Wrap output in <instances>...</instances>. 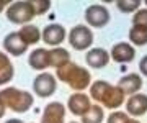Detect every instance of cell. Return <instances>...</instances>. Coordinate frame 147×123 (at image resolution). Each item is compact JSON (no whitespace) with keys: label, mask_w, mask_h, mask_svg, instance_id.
<instances>
[{"label":"cell","mask_w":147,"mask_h":123,"mask_svg":"<svg viewBox=\"0 0 147 123\" xmlns=\"http://www.w3.org/2000/svg\"><path fill=\"white\" fill-rule=\"evenodd\" d=\"M56 77L77 92L85 90L92 84V75H90L88 71L85 67H82V66L72 63V61H69L64 66H61L56 71Z\"/></svg>","instance_id":"obj_1"},{"label":"cell","mask_w":147,"mask_h":123,"mask_svg":"<svg viewBox=\"0 0 147 123\" xmlns=\"http://www.w3.org/2000/svg\"><path fill=\"white\" fill-rule=\"evenodd\" d=\"M0 100L3 102L5 108L16 113H25L33 107L34 97L28 90H20L16 87H5L0 90Z\"/></svg>","instance_id":"obj_2"},{"label":"cell","mask_w":147,"mask_h":123,"mask_svg":"<svg viewBox=\"0 0 147 123\" xmlns=\"http://www.w3.org/2000/svg\"><path fill=\"white\" fill-rule=\"evenodd\" d=\"M34 10H33L31 0H18L8 5L7 8V20L13 25H30L34 18Z\"/></svg>","instance_id":"obj_3"},{"label":"cell","mask_w":147,"mask_h":123,"mask_svg":"<svg viewBox=\"0 0 147 123\" xmlns=\"http://www.w3.org/2000/svg\"><path fill=\"white\" fill-rule=\"evenodd\" d=\"M69 43L75 51H87L93 44V31L87 25H75L69 31Z\"/></svg>","instance_id":"obj_4"},{"label":"cell","mask_w":147,"mask_h":123,"mask_svg":"<svg viewBox=\"0 0 147 123\" xmlns=\"http://www.w3.org/2000/svg\"><path fill=\"white\" fill-rule=\"evenodd\" d=\"M57 89V82H56V77L49 72H41L38 74L33 80V90H34V95L39 97V99H46V97L54 95V92Z\"/></svg>","instance_id":"obj_5"},{"label":"cell","mask_w":147,"mask_h":123,"mask_svg":"<svg viewBox=\"0 0 147 123\" xmlns=\"http://www.w3.org/2000/svg\"><path fill=\"white\" fill-rule=\"evenodd\" d=\"M85 20L92 28H103L110 23L111 15L105 5H90L85 10Z\"/></svg>","instance_id":"obj_6"},{"label":"cell","mask_w":147,"mask_h":123,"mask_svg":"<svg viewBox=\"0 0 147 123\" xmlns=\"http://www.w3.org/2000/svg\"><path fill=\"white\" fill-rule=\"evenodd\" d=\"M92 103H90V97L84 92H77V94H72L67 100V108L69 112L75 115V117H84L85 113L90 110Z\"/></svg>","instance_id":"obj_7"},{"label":"cell","mask_w":147,"mask_h":123,"mask_svg":"<svg viewBox=\"0 0 147 123\" xmlns=\"http://www.w3.org/2000/svg\"><path fill=\"white\" fill-rule=\"evenodd\" d=\"M41 38L46 44L53 46V48H57L65 39V28L59 23H51L41 31Z\"/></svg>","instance_id":"obj_8"},{"label":"cell","mask_w":147,"mask_h":123,"mask_svg":"<svg viewBox=\"0 0 147 123\" xmlns=\"http://www.w3.org/2000/svg\"><path fill=\"white\" fill-rule=\"evenodd\" d=\"M110 58H113V61L118 63V64H127V63L134 61V58H136V49H134L132 44L121 41V43H116L111 48Z\"/></svg>","instance_id":"obj_9"},{"label":"cell","mask_w":147,"mask_h":123,"mask_svg":"<svg viewBox=\"0 0 147 123\" xmlns=\"http://www.w3.org/2000/svg\"><path fill=\"white\" fill-rule=\"evenodd\" d=\"M124 97H126V94L123 92V89H121L119 86H111V84H110L100 103L105 108L116 110V108H119L121 105L124 103Z\"/></svg>","instance_id":"obj_10"},{"label":"cell","mask_w":147,"mask_h":123,"mask_svg":"<svg viewBox=\"0 0 147 123\" xmlns=\"http://www.w3.org/2000/svg\"><path fill=\"white\" fill-rule=\"evenodd\" d=\"M41 123H65V107L61 102H51L44 107Z\"/></svg>","instance_id":"obj_11"},{"label":"cell","mask_w":147,"mask_h":123,"mask_svg":"<svg viewBox=\"0 0 147 123\" xmlns=\"http://www.w3.org/2000/svg\"><path fill=\"white\" fill-rule=\"evenodd\" d=\"M3 49L11 56H21L28 51V44L21 39L18 31H13L3 38Z\"/></svg>","instance_id":"obj_12"},{"label":"cell","mask_w":147,"mask_h":123,"mask_svg":"<svg viewBox=\"0 0 147 123\" xmlns=\"http://www.w3.org/2000/svg\"><path fill=\"white\" fill-rule=\"evenodd\" d=\"M110 59H111L110 53L105 48H92L87 53V56H85V61H87V64L92 69H103V67H106Z\"/></svg>","instance_id":"obj_13"},{"label":"cell","mask_w":147,"mask_h":123,"mask_svg":"<svg viewBox=\"0 0 147 123\" xmlns=\"http://www.w3.org/2000/svg\"><path fill=\"white\" fill-rule=\"evenodd\" d=\"M126 112L132 117H142L147 113V95L146 94H134L126 102Z\"/></svg>","instance_id":"obj_14"},{"label":"cell","mask_w":147,"mask_h":123,"mask_svg":"<svg viewBox=\"0 0 147 123\" xmlns=\"http://www.w3.org/2000/svg\"><path fill=\"white\" fill-rule=\"evenodd\" d=\"M142 84H144L142 82V77L139 74H136V72L123 75L119 79V82H118V86L123 89V92L126 95H134V94H137V92L141 90Z\"/></svg>","instance_id":"obj_15"},{"label":"cell","mask_w":147,"mask_h":123,"mask_svg":"<svg viewBox=\"0 0 147 123\" xmlns=\"http://www.w3.org/2000/svg\"><path fill=\"white\" fill-rule=\"evenodd\" d=\"M28 64L34 71H44L49 66V51L46 48H36L30 53Z\"/></svg>","instance_id":"obj_16"},{"label":"cell","mask_w":147,"mask_h":123,"mask_svg":"<svg viewBox=\"0 0 147 123\" xmlns=\"http://www.w3.org/2000/svg\"><path fill=\"white\" fill-rule=\"evenodd\" d=\"M15 75V67L11 64L10 58L5 53L0 51V86L8 84Z\"/></svg>","instance_id":"obj_17"},{"label":"cell","mask_w":147,"mask_h":123,"mask_svg":"<svg viewBox=\"0 0 147 123\" xmlns=\"http://www.w3.org/2000/svg\"><path fill=\"white\" fill-rule=\"evenodd\" d=\"M70 61V53L65 48H53L49 49V66H53L56 69H59L61 66H64L65 63Z\"/></svg>","instance_id":"obj_18"},{"label":"cell","mask_w":147,"mask_h":123,"mask_svg":"<svg viewBox=\"0 0 147 123\" xmlns=\"http://www.w3.org/2000/svg\"><path fill=\"white\" fill-rule=\"evenodd\" d=\"M18 35L21 36V39L30 46V44H36L41 39V31L36 25H25L21 27V30L18 31Z\"/></svg>","instance_id":"obj_19"},{"label":"cell","mask_w":147,"mask_h":123,"mask_svg":"<svg viewBox=\"0 0 147 123\" xmlns=\"http://www.w3.org/2000/svg\"><path fill=\"white\" fill-rule=\"evenodd\" d=\"M105 118V110L101 105H92L90 110L82 117V123H101Z\"/></svg>","instance_id":"obj_20"},{"label":"cell","mask_w":147,"mask_h":123,"mask_svg":"<svg viewBox=\"0 0 147 123\" xmlns=\"http://www.w3.org/2000/svg\"><path fill=\"white\" fill-rule=\"evenodd\" d=\"M129 41L136 46H146L147 44V28L131 27L129 30Z\"/></svg>","instance_id":"obj_21"},{"label":"cell","mask_w":147,"mask_h":123,"mask_svg":"<svg viewBox=\"0 0 147 123\" xmlns=\"http://www.w3.org/2000/svg\"><path fill=\"white\" fill-rule=\"evenodd\" d=\"M108 86H110V82H106V80H95L93 84H90V97L95 102L100 103L103 95H105L106 89H108Z\"/></svg>","instance_id":"obj_22"},{"label":"cell","mask_w":147,"mask_h":123,"mask_svg":"<svg viewBox=\"0 0 147 123\" xmlns=\"http://www.w3.org/2000/svg\"><path fill=\"white\" fill-rule=\"evenodd\" d=\"M116 7L123 13H136L141 7V0H116Z\"/></svg>","instance_id":"obj_23"},{"label":"cell","mask_w":147,"mask_h":123,"mask_svg":"<svg viewBox=\"0 0 147 123\" xmlns=\"http://www.w3.org/2000/svg\"><path fill=\"white\" fill-rule=\"evenodd\" d=\"M132 27L147 28V8H139L132 16Z\"/></svg>","instance_id":"obj_24"},{"label":"cell","mask_w":147,"mask_h":123,"mask_svg":"<svg viewBox=\"0 0 147 123\" xmlns=\"http://www.w3.org/2000/svg\"><path fill=\"white\" fill-rule=\"evenodd\" d=\"M34 15H44L51 8V0H31Z\"/></svg>","instance_id":"obj_25"},{"label":"cell","mask_w":147,"mask_h":123,"mask_svg":"<svg viewBox=\"0 0 147 123\" xmlns=\"http://www.w3.org/2000/svg\"><path fill=\"white\" fill-rule=\"evenodd\" d=\"M127 115L124 112H113L108 117V120H106V123H126L127 122Z\"/></svg>","instance_id":"obj_26"},{"label":"cell","mask_w":147,"mask_h":123,"mask_svg":"<svg viewBox=\"0 0 147 123\" xmlns=\"http://www.w3.org/2000/svg\"><path fill=\"white\" fill-rule=\"evenodd\" d=\"M139 71H141L142 75H146L147 77V54L141 59V63H139Z\"/></svg>","instance_id":"obj_27"},{"label":"cell","mask_w":147,"mask_h":123,"mask_svg":"<svg viewBox=\"0 0 147 123\" xmlns=\"http://www.w3.org/2000/svg\"><path fill=\"white\" fill-rule=\"evenodd\" d=\"M5 112H7V108H5V105H3V102L0 100V118L5 117Z\"/></svg>","instance_id":"obj_28"},{"label":"cell","mask_w":147,"mask_h":123,"mask_svg":"<svg viewBox=\"0 0 147 123\" xmlns=\"http://www.w3.org/2000/svg\"><path fill=\"white\" fill-rule=\"evenodd\" d=\"M7 5H10V3H8V0H0V13L5 10Z\"/></svg>","instance_id":"obj_29"},{"label":"cell","mask_w":147,"mask_h":123,"mask_svg":"<svg viewBox=\"0 0 147 123\" xmlns=\"http://www.w3.org/2000/svg\"><path fill=\"white\" fill-rule=\"evenodd\" d=\"M7 123H25V122H21V120H18V118H10Z\"/></svg>","instance_id":"obj_30"},{"label":"cell","mask_w":147,"mask_h":123,"mask_svg":"<svg viewBox=\"0 0 147 123\" xmlns=\"http://www.w3.org/2000/svg\"><path fill=\"white\" fill-rule=\"evenodd\" d=\"M126 123H141V122H139V120H136V118H127Z\"/></svg>","instance_id":"obj_31"},{"label":"cell","mask_w":147,"mask_h":123,"mask_svg":"<svg viewBox=\"0 0 147 123\" xmlns=\"http://www.w3.org/2000/svg\"><path fill=\"white\" fill-rule=\"evenodd\" d=\"M144 3H146V5H147V0H146V2H144Z\"/></svg>","instance_id":"obj_32"},{"label":"cell","mask_w":147,"mask_h":123,"mask_svg":"<svg viewBox=\"0 0 147 123\" xmlns=\"http://www.w3.org/2000/svg\"><path fill=\"white\" fill-rule=\"evenodd\" d=\"M70 123H77V122H70Z\"/></svg>","instance_id":"obj_33"}]
</instances>
